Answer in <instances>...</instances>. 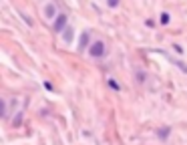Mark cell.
<instances>
[{
    "instance_id": "1",
    "label": "cell",
    "mask_w": 187,
    "mask_h": 145,
    "mask_svg": "<svg viewBox=\"0 0 187 145\" xmlns=\"http://www.w3.org/2000/svg\"><path fill=\"white\" fill-rule=\"evenodd\" d=\"M89 54L95 58H101L103 54H105V43L103 40H95V43L89 46Z\"/></svg>"
},
{
    "instance_id": "2",
    "label": "cell",
    "mask_w": 187,
    "mask_h": 145,
    "mask_svg": "<svg viewBox=\"0 0 187 145\" xmlns=\"http://www.w3.org/2000/svg\"><path fill=\"white\" fill-rule=\"evenodd\" d=\"M42 14H44V18H48V20H53V18H57V6L53 4V2H46L44 4V8H42Z\"/></svg>"
},
{
    "instance_id": "3",
    "label": "cell",
    "mask_w": 187,
    "mask_h": 145,
    "mask_svg": "<svg viewBox=\"0 0 187 145\" xmlns=\"http://www.w3.org/2000/svg\"><path fill=\"white\" fill-rule=\"evenodd\" d=\"M68 24H67V14H58L57 18H54V24H53V28L57 30V32H62V30L67 28Z\"/></svg>"
},
{
    "instance_id": "4",
    "label": "cell",
    "mask_w": 187,
    "mask_h": 145,
    "mask_svg": "<svg viewBox=\"0 0 187 145\" xmlns=\"http://www.w3.org/2000/svg\"><path fill=\"white\" fill-rule=\"evenodd\" d=\"M72 39H75V28L68 24L67 28L62 30V40H64V43H72Z\"/></svg>"
},
{
    "instance_id": "5",
    "label": "cell",
    "mask_w": 187,
    "mask_h": 145,
    "mask_svg": "<svg viewBox=\"0 0 187 145\" xmlns=\"http://www.w3.org/2000/svg\"><path fill=\"white\" fill-rule=\"evenodd\" d=\"M89 39H91V36H89V32L85 30V32L81 34V40H79V53H82V50H85V48L89 46V43H91Z\"/></svg>"
},
{
    "instance_id": "6",
    "label": "cell",
    "mask_w": 187,
    "mask_h": 145,
    "mask_svg": "<svg viewBox=\"0 0 187 145\" xmlns=\"http://www.w3.org/2000/svg\"><path fill=\"white\" fill-rule=\"evenodd\" d=\"M109 87L113 89V91H121V87H119V83H117L115 79H109Z\"/></svg>"
},
{
    "instance_id": "7",
    "label": "cell",
    "mask_w": 187,
    "mask_h": 145,
    "mask_svg": "<svg viewBox=\"0 0 187 145\" xmlns=\"http://www.w3.org/2000/svg\"><path fill=\"white\" fill-rule=\"evenodd\" d=\"M167 135H169V129H167V127L159 129V137H161V139H167Z\"/></svg>"
},
{
    "instance_id": "8",
    "label": "cell",
    "mask_w": 187,
    "mask_h": 145,
    "mask_svg": "<svg viewBox=\"0 0 187 145\" xmlns=\"http://www.w3.org/2000/svg\"><path fill=\"white\" fill-rule=\"evenodd\" d=\"M173 63H175V65H177V67H179V69H181V71L187 75V65H185V63H181V61H173Z\"/></svg>"
},
{
    "instance_id": "9",
    "label": "cell",
    "mask_w": 187,
    "mask_h": 145,
    "mask_svg": "<svg viewBox=\"0 0 187 145\" xmlns=\"http://www.w3.org/2000/svg\"><path fill=\"white\" fill-rule=\"evenodd\" d=\"M145 79H147V75H145L143 71H137V81H139V83H143Z\"/></svg>"
},
{
    "instance_id": "10",
    "label": "cell",
    "mask_w": 187,
    "mask_h": 145,
    "mask_svg": "<svg viewBox=\"0 0 187 145\" xmlns=\"http://www.w3.org/2000/svg\"><path fill=\"white\" fill-rule=\"evenodd\" d=\"M107 4H109L111 8H117V6L121 4V0H107Z\"/></svg>"
},
{
    "instance_id": "11",
    "label": "cell",
    "mask_w": 187,
    "mask_h": 145,
    "mask_svg": "<svg viewBox=\"0 0 187 145\" xmlns=\"http://www.w3.org/2000/svg\"><path fill=\"white\" fill-rule=\"evenodd\" d=\"M161 24H163V26H165V24H169V14H167V12L161 14Z\"/></svg>"
},
{
    "instance_id": "12",
    "label": "cell",
    "mask_w": 187,
    "mask_h": 145,
    "mask_svg": "<svg viewBox=\"0 0 187 145\" xmlns=\"http://www.w3.org/2000/svg\"><path fill=\"white\" fill-rule=\"evenodd\" d=\"M145 24H147L149 28H153V26H155V22H153V20H145Z\"/></svg>"
},
{
    "instance_id": "13",
    "label": "cell",
    "mask_w": 187,
    "mask_h": 145,
    "mask_svg": "<svg viewBox=\"0 0 187 145\" xmlns=\"http://www.w3.org/2000/svg\"><path fill=\"white\" fill-rule=\"evenodd\" d=\"M44 89H48V91H53V85H50L48 81H44Z\"/></svg>"
}]
</instances>
